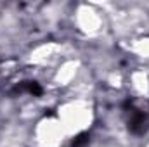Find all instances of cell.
<instances>
[{
	"instance_id": "1",
	"label": "cell",
	"mask_w": 149,
	"mask_h": 147,
	"mask_svg": "<svg viewBox=\"0 0 149 147\" xmlns=\"http://www.w3.org/2000/svg\"><path fill=\"white\" fill-rule=\"evenodd\" d=\"M125 107H127V111L130 112V118H128V128H130L134 133H139V132H142L146 116H144V114H142L139 109L132 107V104H130V102H127V104H125Z\"/></svg>"
},
{
	"instance_id": "3",
	"label": "cell",
	"mask_w": 149,
	"mask_h": 147,
	"mask_svg": "<svg viewBox=\"0 0 149 147\" xmlns=\"http://www.w3.org/2000/svg\"><path fill=\"white\" fill-rule=\"evenodd\" d=\"M87 140H88V135H87V133H81V135H78V137L73 140L71 147H81L85 142H87Z\"/></svg>"
},
{
	"instance_id": "2",
	"label": "cell",
	"mask_w": 149,
	"mask_h": 147,
	"mask_svg": "<svg viewBox=\"0 0 149 147\" xmlns=\"http://www.w3.org/2000/svg\"><path fill=\"white\" fill-rule=\"evenodd\" d=\"M19 92H28L31 95H40L42 94V87L38 85L37 81H24L21 87H17Z\"/></svg>"
}]
</instances>
